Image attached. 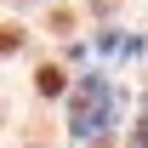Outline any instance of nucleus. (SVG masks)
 Listing matches in <instances>:
<instances>
[{
  "label": "nucleus",
  "instance_id": "7ed1b4c3",
  "mask_svg": "<svg viewBox=\"0 0 148 148\" xmlns=\"http://www.w3.org/2000/svg\"><path fill=\"white\" fill-rule=\"evenodd\" d=\"M17 46H23V34H17V29H0V51H17Z\"/></svg>",
  "mask_w": 148,
  "mask_h": 148
},
{
  "label": "nucleus",
  "instance_id": "f03ea898",
  "mask_svg": "<svg viewBox=\"0 0 148 148\" xmlns=\"http://www.w3.org/2000/svg\"><path fill=\"white\" fill-rule=\"evenodd\" d=\"M34 86H40L46 97H57V91H63V69H51V63H46V69L34 74Z\"/></svg>",
  "mask_w": 148,
  "mask_h": 148
},
{
  "label": "nucleus",
  "instance_id": "f257e3e1",
  "mask_svg": "<svg viewBox=\"0 0 148 148\" xmlns=\"http://www.w3.org/2000/svg\"><path fill=\"white\" fill-rule=\"evenodd\" d=\"M103 125H108V86L103 80H86L80 97H74V131L80 137H97Z\"/></svg>",
  "mask_w": 148,
  "mask_h": 148
}]
</instances>
